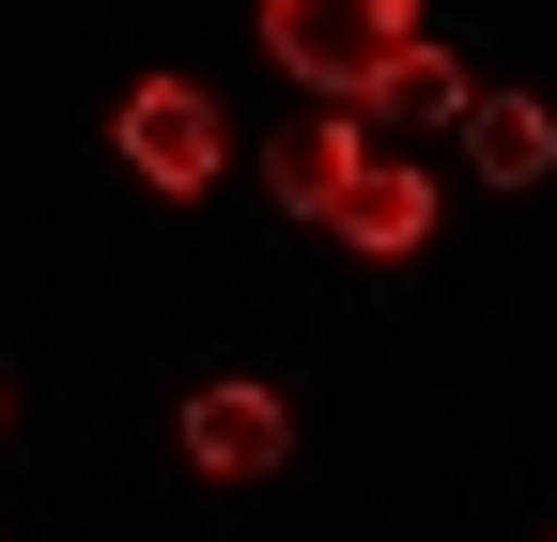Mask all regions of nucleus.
<instances>
[{
  "label": "nucleus",
  "mask_w": 557,
  "mask_h": 542,
  "mask_svg": "<svg viewBox=\"0 0 557 542\" xmlns=\"http://www.w3.org/2000/svg\"><path fill=\"white\" fill-rule=\"evenodd\" d=\"M263 47L295 62V78L325 94V109H357L387 62L418 47V0H263Z\"/></svg>",
  "instance_id": "f257e3e1"
},
{
  "label": "nucleus",
  "mask_w": 557,
  "mask_h": 542,
  "mask_svg": "<svg viewBox=\"0 0 557 542\" xmlns=\"http://www.w3.org/2000/svg\"><path fill=\"white\" fill-rule=\"evenodd\" d=\"M109 156L156 186V201H201V186L233 171V124H218V94H201V78H139V94L109 109Z\"/></svg>",
  "instance_id": "f03ea898"
},
{
  "label": "nucleus",
  "mask_w": 557,
  "mask_h": 542,
  "mask_svg": "<svg viewBox=\"0 0 557 542\" xmlns=\"http://www.w3.org/2000/svg\"><path fill=\"white\" fill-rule=\"evenodd\" d=\"M186 465L201 481H278V465H295V403H278L263 372H218V387H186Z\"/></svg>",
  "instance_id": "7ed1b4c3"
},
{
  "label": "nucleus",
  "mask_w": 557,
  "mask_h": 542,
  "mask_svg": "<svg viewBox=\"0 0 557 542\" xmlns=\"http://www.w3.org/2000/svg\"><path fill=\"white\" fill-rule=\"evenodd\" d=\"M341 248H357V263H403V248H434V171H418V156H357V186H341V218H325Z\"/></svg>",
  "instance_id": "20e7f679"
},
{
  "label": "nucleus",
  "mask_w": 557,
  "mask_h": 542,
  "mask_svg": "<svg viewBox=\"0 0 557 542\" xmlns=\"http://www.w3.org/2000/svg\"><path fill=\"white\" fill-rule=\"evenodd\" d=\"M357 156H372V124H357V109H310L295 140H263L278 218H310V233H325V218H341V186H357Z\"/></svg>",
  "instance_id": "39448f33"
},
{
  "label": "nucleus",
  "mask_w": 557,
  "mask_h": 542,
  "mask_svg": "<svg viewBox=\"0 0 557 542\" xmlns=\"http://www.w3.org/2000/svg\"><path fill=\"white\" fill-rule=\"evenodd\" d=\"M465 94H480V78H465V62H449L434 32H418V47L387 62V78L357 94V124H372V140H387V124H403V140H449V124H465Z\"/></svg>",
  "instance_id": "423d86ee"
},
{
  "label": "nucleus",
  "mask_w": 557,
  "mask_h": 542,
  "mask_svg": "<svg viewBox=\"0 0 557 542\" xmlns=\"http://www.w3.org/2000/svg\"><path fill=\"white\" fill-rule=\"evenodd\" d=\"M449 140H465L480 186H542V171H557V109H542V94H465Z\"/></svg>",
  "instance_id": "0eeeda50"
},
{
  "label": "nucleus",
  "mask_w": 557,
  "mask_h": 542,
  "mask_svg": "<svg viewBox=\"0 0 557 542\" xmlns=\"http://www.w3.org/2000/svg\"><path fill=\"white\" fill-rule=\"evenodd\" d=\"M542 542H557V527H542Z\"/></svg>",
  "instance_id": "6e6552de"
}]
</instances>
